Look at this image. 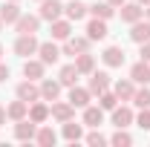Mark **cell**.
Masks as SVG:
<instances>
[{
	"label": "cell",
	"instance_id": "obj_1",
	"mask_svg": "<svg viewBox=\"0 0 150 147\" xmlns=\"http://www.w3.org/2000/svg\"><path fill=\"white\" fill-rule=\"evenodd\" d=\"M35 133H38V124L26 115V118H20L18 124H15V139L18 141H32L35 139Z\"/></svg>",
	"mask_w": 150,
	"mask_h": 147
},
{
	"label": "cell",
	"instance_id": "obj_2",
	"mask_svg": "<svg viewBox=\"0 0 150 147\" xmlns=\"http://www.w3.org/2000/svg\"><path fill=\"white\" fill-rule=\"evenodd\" d=\"M38 46H40V43H38V37H35V35H20L18 40H15V52H18L20 58L35 55V52H38Z\"/></svg>",
	"mask_w": 150,
	"mask_h": 147
},
{
	"label": "cell",
	"instance_id": "obj_3",
	"mask_svg": "<svg viewBox=\"0 0 150 147\" xmlns=\"http://www.w3.org/2000/svg\"><path fill=\"white\" fill-rule=\"evenodd\" d=\"M38 26H40V15H20V18L15 20L18 35H35Z\"/></svg>",
	"mask_w": 150,
	"mask_h": 147
},
{
	"label": "cell",
	"instance_id": "obj_4",
	"mask_svg": "<svg viewBox=\"0 0 150 147\" xmlns=\"http://www.w3.org/2000/svg\"><path fill=\"white\" fill-rule=\"evenodd\" d=\"M40 20H58L61 15H64V6H61V0H40Z\"/></svg>",
	"mask_w": 150,
	"mask_h": 147
},
{
	"label": "cell",
	"instance_id": "obj_5",
	"mask_svg": "<svg viewBox=\"0 0 150 147\" xmlns=\"http://www.w3.org/2000/svg\"><path fill=\"white\" fill-rule=\"evenodd\" d=\"M18 98H23L26 104H35V101H40V87L26 78L23 84H18Z\"/></svg>",
	"mask_w": 150,
	"mask_h": 147
},
{
	"label": "cell",
	"instance_id": "obj_6",
	"mask_svg": "<svg viewBox=\"0 0 150 147\" xmlns=\"http://www.w3.org/2000/svg\"><path fill=\"white\" fill-rule=\"evenodd\" d=\"M52 118L55 121H72L75 118V107L69 104V101H52Z\"/></svg>",
	"mask_w": 150,
	"mask_h": 147
},
{
	"label": "cell",
	"instance_id": "obj_7",
	"mask_svg": "<svg viewBox=\"0 0 150 147\" xmlns=\"http://www.w3.org/2000/svg\"><path fill=\"white\" fill-rule=\"evenodd\" d=\"M90 49V37H67V43H64V55H81V52H87Z\"/></svg>",
	"mask_w": 150,
	"mask_h": 147
},
{
	"label": "cell",
	"instance_id": "obj_8",
	"mask_svg": "<svg viewBox=\"0 0 150 147\" xmlns=\"http://www.w3.org/2000/svg\"><path fill=\"white\" fill-rule=\"evenodd\" d=\"M87 90L93 92V95H101L104 90H110V75L107 72H95L93 69V75H90V87Z\"/></svg>",
	"mask_w": 150,
	"mask_h": 147
},
{
	"label": "cell",
	"instance_id": "obj_9",
	"mask_svg": "<svg viewBox=\"0 0 150 147\" xmlns=\"http://www.w3.org/2000/svg\"><path fill=\"white\" fill-rule=\"evenodd\" d=\"M130 78L136 84H150V61H139V64H133L130 66Z\"/></svg>",
	"mask_w": 150,
	"mask_h": 147
},
{
	"label": "cell",
	"instance_id": "obj_10",
	"mask_svg": "<svg viewBox=\"0 0 150 147\" xmlns=\"http://www.w3.org/2000/svg\"><path fill=\"white\" fill-rule=\"evenodd\" d=\"M118 9H121V20L124 23H136V20H142V15H144L142 3H121Z\"/></svg>",
	"mask_w": 150,
	"mask_h": 147
},
{
	"label": "cell",
	"instance_id": "obj_11",
	"mask_svg": "<svg viewBox=\"0 0 150 147\" xmlns=\"http://www.w3.org/2000/svg\"><path fill=\"white\" fill-rule=\"evenodd\" d=\"M58 95H61V81L43 78V81H40V98H43V101H58Z\"/></svg>",
	"mask_w": 150,
	"mask_h": 147
},
{
	"label": "cell",
	"instance_id": "obj_12",
	"mask_svg": "<svg viewBox=\"0 0 150 147\" xmlns=\"http://www.w3.org/2000/svg\"><path fill=\"white\" fill-rule=\"evenodd\" d=\"M112 92L118 95V101H133V92H136V81H133V78H124V81H115Z\"/></svg>",
	"mask_w": 150,
	"mask_h": 147
},
{
	"label": "cell",
	"instance_id": "obj_13",
	"mask_svg": "<svg viewBox=\"0 0 150 147\" xmlns=\"http://www.w3.org/2000/svg\"><path fill=\"white\" fill-rule=\"evenodd\" d=\"M130 40H133V43H144V40H150V20H136V23H133Z\"/></svg>",
	"mask_w": 150,
	"mask_h": 147
},
{
	"label": "cell",
	"instance_id": "obj_14",
	"mask_svg": "<svg viewBox=\"0 0 150 147\" xmlns=\"http://www.w3.org/2000/svg\"><path fill=\"white\" fill-rule=\"evenodd\" d=\"M38 55H40V61H43V64H58L61 49H58L52 40H46V43H40V46H38Z\"/></svg>",
	"mask_w": 150,
	"mask_h": 147
},
{
	"label": "cell",
	"instance_id": "obj_15",
	"mask_svg": "<svg viewBox=\"0 0 150 147\" xmlns=\"http://www.w3.org/2000/svg\"><path fill=\"white\" fill-rule=\"evenodd\" d=\"M90 98H93V92L90 90H81V87H69V104L72 107H90Z\"/></svg>",
	"mask_w": 150,
	"mask_h": 147
},
{
	"label": "cell",
	"instance_id": "obj_16",
	"mask_svg": "<svg viewBox=\"0 0 150 147\" xmlns=\"http://www.w3.org/2000/svg\"><path fill=\"white\" fill-rule=\"evenodd\" d=\"M29 115V104L18 98V101H12L9 107H6V118H12V121H20V118H26Z\"/></svg>",
	"mask_w": 150,
	"mask_h": 147
},
{
	"label": "cell",
	"instance_id": "obj_17",
	"mask_svg": "<svg viewBox=\"0 0 150 147\" xmlns=\"http://www.w3.org/2000/svg\"><path fill=\"white\" fill-rule=\"evenodd\" d=\"M87 37H90V40H104V37H107V23L101 18H93L87 23Z\"/></svg>",
	"mask_w": 150,
	"mask_h": 147
},
{
	"label": "cell",
	"instance_id": "obj_18",
	"mask_svg": "<svg viewBox=\"0 0 150 147\" xmlns=\"http://www.w3.org/2000/svg\"><path fill=\"white\" fill-rule=\"evenodd\" d=\"M64 12H67V18H69V20H81V18H87L90 6H87V3H81V0H69V3L64 6Z\"/></svg>",
	"mask_w": 150,
	"mask_h": 147
},
{
	"label": "cell",
	"instance_id": "obj_19",
	"mask_svg": "<svg viewBox=\"0 0 150 147\" xmlns=\"http://www.w3.org/2000/svg\"><path fill=\"white\" fill-rule=\"evenodd\" d=\"M101 58H104V64H107V66L115 69V66H121V64H124V49H121V46H107Z\"/></svg>",
	"mask_w": 150,
	"mask_h": 147
},
{
	"label": "cell",
	"instance_id": "obj_20",
	"mask_svg": "<svg viewBox=\"0 0 150 147\" xmlns=\"http://www.w3.org/2000/svg\"><path fill=\"white\" fill-rule=\"evenodd\" d=\"M20 15H23V12L18 9V0H9V3L0 6V20H3V23H15Z\"/></svg>",
	"mask_w": 150,
	"mask_h": 147
},
{
	"label": "cell",
	"instance_id": "obj_21",
	"mask_svg": "<svg viewBox=\"0 0 150 147\" xmlns=\"http://www.w3.org/2000/svg\"><path fill=\"white\" fill-rule=\"evenodd\" d=\"M75 69H78V75H93V69H95V58L87 55V52L75 55Z\"/></svg>",
	"mask_w": 150,
	"mask_h": 147
},
{
	"label": "cell",
	"instance_id": "obj_22",
	"mask_svg": "<svg viewBox=\"0 0 150 147\" xmlns=\"http://www.w3.org/2000/svg\"><path fill=\"white\" fill-rule=\"evenodd\" d=\"M49 115H52V107H46V104H40V101H35V104L29 107V118H32L35 124H43Z\"/></svg>",
	"mask_w": 150,
	"mask_h": 147
},
{
	"label": "cell",
	"instance_id": "obj_23",
	"mask_svg": "<svg viewBox=\"0 0 150 147\" xmlns=\"http://www.w3.org/2000/svg\"><path fill=\"white\" fill-rule=\"evenodd\" d=\"M112 124L115 127H130L133 124V110L130 107H115L112 110Z\"/></svg>",
	"mask_w": 150,
	"mask_h": 147
},
{
	"label": "cell",
	"instance_id": "obj_24",
	"mask_svg": "<svg viewBox=\"0 0 150 147\" xmlns=\"http://www.w3.org/2000/svg\"><path fill=\"white\" fill-rule=\"evenodd\" d=\"M43 66H46L43 61H32V58H29V61L23 64V75H26L29 81H38V78H43Z\"/></svg>",
	"mask_w": 150,
	"mask_h": 147
},
{
	"label": "cell",
	"instance_id": "obj_25",
	"mask_svg": "<svg viewBox=\"0 0 150 147\" xmlns=\"http://www.w3.org/2000/svg\"><path fill=\"white\" fill-rule=\"evenodd\" d=\"M84 124L101 127V124H104V110H101V107H84Z\"/></svg>",
	"mask_w": 150,
	"mask_h": 147
},
{
	"label": "cell",
	"instance_id": "obj_26",
	"mask_svg": "<svg viewBox=\"0 0 150 147\" xmlns=\"http://www.w3.org/2000/svg\"><path fill=\"white\" fill-rule=\"evenodd\" d=\"M58 81H61V87H75V81H78V69H75V64H67V66H61V72H58Z\"/></svg>",
	"mask_w": 150,
	"mask_h": 147
},
{
	"label": "cell",
	"instance_id": "obj_27",
	"mask_svg": "<svg viewBox=\"0 0 150 147\" xmlns=\"http://www.w3.org/2000/svg\"><path fill=\"white\" fill-rule=\"evenodd\" d=\"M72 35V26H69V20H52V37L55 40H67V37Z\"/></svg>",
	"mask_w": 150,
	"mask_h": 147
},
{
	"label": "cell",
	"instance_id": "obj_28",
	"mask_svg": "<svg viewBox=\"0 0 150 147\" xmlns=\"http://www.w3.org/2000/svg\"><path fill=\"white\" fill-rule=\"evenodd\" d=\"M64 139H67V141H81V139H84V127H81V124H75V121H64Z\"/></svg>",
	"mask_w": 150,
	"mask_h": 147
},
{
	"label": "cell",
	"instance_id": "obj_29",
	"mask_svg": "<svg viewBox=\"0 0 150 147\" xmlns=\"http://www.w3.org/2000/svg\"><path fill=\"white\" fill-rule=\"evenodd\" d=\"M35 141H38L40 147H52V144L58 141V136H55V130H52V127H40V130L35 133Z\"/></svg>",
	"mask_w": 150,
	"mask_h": 147
},
{
	"label": "cell",
	"instance_id": "obj_30",
	"mask_svg": "<svg viewBox=\"0 0 150 147\" xmlns=\"http://www.w3.org/2000/svg\"><path fill=\"white\" fill-rule=\"evenodd\" d=\"M90 12H93V18L110 20L112 15H115V6H110V3H93V6H90Z\"/></svg>",
	"mask_w": 150,
	"mask_h": 147
},
{
	"label": "cell",
	"instance_id": "obj_31",
	"mask_svg": "<svg viewBox=\"0 0 150 147\" xmlns=\"http://www.w3.org/2000/svg\"><path fill=\"white\" fill-rule=\"evenodd\" d=\"M98 107H101V110H115V107H118V95L110 92V90H104L98 95Z\"/></svg>",
	"mask_w": 150,
	"mask_h": 147
},
{
	"label": "cell",
	"instance_id": "obj_32",
	"mask_svg": "<svg viewBox=\"0 0 150 147\" xmlns=\"http://www.w3.org/2000/svg\"><path fill=\"white\" fill-rule=\"evenodd\" d=\"M110 144H115V147H127V144H133V136H130V133H124V127H118L115 133H112Z\"/></svg>",
	"mask_w": 150,
	"mask_h": 147
},
{
	"label": "cell",
	"instance_id": "obj_33",
	"mask_svg": "<svg viewBox=\"0 0 150 147\" xmlns=\"http://www.w3.org/2000/svg\"><path fill=\"white\" fill-rule=\"evenodd\" d=\"M133 104H136V107H142V110H144V107H150V90H147V87L133 92Z\"/></svg>",
	"mask_w": 150,
	"mask_h": 147
},
{
	"label": "cell",
	"instance_id": "obj_34",
	"mask_svg": "<svg viewBox=\"0 0 150 147\" xmlns=\"http://www.w3.org/2000/svg\"><path fill=\"white\" fill-rule=\"evenodd\" d=\"M136 124H139L142 130H147V133H150V107H144V110L139 112V118H136Z\"/></svg>",
	"mask_w": 150,
	"mask_h": 147
},
{
	"label": "cell",
	"instance_id": "obj_35",
	"mask_svg": "<svg viewBox=\"0 0 150 147\" xmlns=\"http://www.w3.org/2000/svg\"><path fill=\"white\" fill-rule=\"evenodd\" d=\"M87 144H93V147H101V144H107V139H104V136H101V133L95 130V133H90V136H87Z\"/></svg>",
	"mask_w": 150,
	"mask_h": 147
},
{
	"label": "cell",
	"instance_id": "obj_36",
	"mask_svg": "<svg viewBox=\"0 0 150 147\" xmlns=\"http://www.w3.org/2000/svg\"><path fill=\"white\" fill-rule=\"evenodd\" d=\"M139 46H142V52H139V55H142V61H150V40L139 43Z\"/></svg>",
	"mask_w": 150,
	"mask_h": 147
},
{
	"label": "cell",
	"instance_id": "obj_37",
	"mask_svg": "<svg viewBox=\"0 0 150 147\" xmlns=\"http://www.w3.org/2000/svg\"><path fill=\"white\" fill-rule=\"evenodd\" d=\"M6 78H9V66H3V64H0V81H6Z\"/></svg>",
	"mask_w": 150,
	"mask_h": 147
},
{
	"label": "cell",
	"instance_id": "obj_38",
	"mask_svg": "<svg viewBox=\"0 0 150 147\" xmlns=\"http://www.w3.org/2000/svg\"><path fill=\"white\" fill-rule=\"evenodd\" d=\"M107 3H110V6H115V9H118V6H121V3H127V0H107Z\"/></svg>",
	"mask_w": 150,
	"mask_h": 147
},
{
	"label": "cell",
	"instance_id": "obj_39",
	"mask_svg": "<svg viewBox=\"0 0 150 147\" xmlns=\"http://www.w3.org/2000/svg\"><path fill=\"white\" fill-rule=\"evenodd\" d=\"M0 124H6V110L0 107Z\"/></svg>",
	"mask_w": 150,
	"mask_h": 147
},
{
	"label": "cell",
	"instance_id": "obj_40",
	"mask_svg": "<svg viewBox=\"0 0 150 147\" xmlns=\"http://www.w3.org/2000/svg\"><path fill=\"white\" fill-rule=\"evenodd\" d=\"M136 3H144V6H150V0H136Z\"/></svg>",
	"mask_w": 150,
	"mask_h": 147
},
{
	"label": "cell",
	"instance_id": "obj_41",
	"mask_svg": "<svg viewBox=\"0 0 150 147\" xmlns=\"http://www.w3.org/2000/svg\"><path fill=\"white\" fill-rule=\"evenodd\" d=\"M147 20H150V6H147Z\"/></svg>",
	"mask_w": 150,
	"mask_h": 147
},
{
	"label": "cell",
	"instance_id": "obj_42",
	"mask_svg": "<svg viewBox=\"0 0 150 147\" xmlns=\"http://www.w3.org/2000/svg\"><path fill=\"white\" fill-rule=\"evenodd\" d=\"M0 32H3V20H0Z\"/></svg>",
	"mask_w": 150,
	"mask_h": 147
},
{
	"label": "cell",
	"instance_id": "obj_43",
	"mask_svg": "<svg viewBox=\"0 0 150 147\" xmlns=\"http://www.w3.org/2000/svg\"><path fill=\"white\" fill-rule=\"evenodd\" d=\"M0 55H3V46H0Z\"/></svg>",
	"mask_w": 150,
	"mask_h": 147
}]
</instances>
